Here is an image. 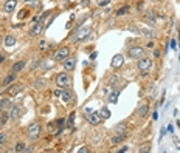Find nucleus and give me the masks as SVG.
Segmentation results:
<instances>
[{
    "instance_id": "obj_25",
    "label": "nucleus",
    "mask_w": 180,
    "mask_h": 153,
    "mask_svg": "<svg viewBox=\"0 0 180 153\" xmlns=\"http://www.w3.org/2000/svg\"><path fill=\"white\" fill-rule=\"evenodd\" d=\"M39 47H41V50H42V51H47V50H48V43H47L45 40H42V42L39 43Z\"/></svg>"
},
{
    "instance_id": "obj_34",
    "label": "nucleus",
    "mask_w": 180,
    "mask_h": 153,
    "mask_svg": "<svg viewBox=\"0 0 180 153\" xmlns=\"http://www.w3.org/2000/svg\"><path fill=\"white\" fill-rule=\"evenodd\" d=\"M25 14H27V10H22V13L19 14V17L22 19V17H25Z\"/></svg>"
},
{
    "instance_id": "obj_21",
    "label": "nucleus",
    "mask_w": 180,
    "mask_h": 153,
    "mask_svg": "<svg viewBox=\"0 0 180 153\" xmlns=\"http://www.w3.org/2000/svg\"><path fill=\"white\" fill-rule=\"evenodd\" d=\"M19 113H20V108H19V107H13V108H11V118H13V119H16V118L19 116Z\"/></svg>"
},
{
    "instance_id": "obj_30",
    "label": "nucleus",
    "mask_w": 180,
    "mask_h": 153,
    "mask_svg": "<svg viewBox=\"0 0 180 153\" xmlns=\"http://www.w3.org/2000/svg\"><path fill=\"white\" fill-rule=\"evenodd\" d=\"M109 2H110V0H100V2H98V5H100V6H106Z\"/></svg>"
},
{
    "instance_id": "obj_36",
    "label": "nucleus",
    "mask_w": 180,
    "mask_h": 153,
    "mask_svg": "<svg viewBox=\"0 0 180 153\" xmlns=\"http://www.w3.org/2000/svg\"><path fill=\"white\" fill-rule=\"evenodd\" d=\"M54 96H61V90H56L54 91Z\"/></svg>"
},
{
    "instance_id": "obj_26",
    "label": "nucleus",
    "mask_w": 180,
    "mask_h": 153,
    "mask_svg": "<svg viewBox=\"0 0 180 153\" xmlns=\"http://www.w3.org/2000/svg\"><path fill=\"white\" fill-rule=\"evenodd\" d=\"M24 150H25V144L24 142H19L16 145V151H24Z\"/></svg>"
},
{
    "instance_id": "obj_19",
    "label": "nucleus",
    "mask_w": 180,
    "mask_h": 153,
    "mask_svg": "<svg viewBox=\"0 0 180 153\" xmlns=\"http://www.w3.org/2000/svg\"><path fill=\"white\" fill-rule=\"evenodd\" d=\"M109 102H110V104H117V102H118V91L109 94Z\"/></svg>"
},
{
    "instance_id": "obj_11",
    "label": "nucleus",
    "mask_w": 180,
    "mask_h": 153,
    "mask_svg": "<svg viewBox=\"0 0 180 153\" xmlns=\"http://www.w3.org/2000/svg\"><path fill=\"white\" fill-rule=\"evenodd\" d=\"M75 65H76V60H75L73 57H67V59L64 60V68H65L67 71H71V70L75 68Z\"/></svg>"
},
{
    "instance_id": "obj_37",
    "label": "nucleus",
    "mask_w": 180,
    "mask_h": 153,
    "mask_svg": "<svg viewBox=\"0 0 180 153\" xmlns=\"http://www.w3.org/2000/svg\"><path fill=\"white\" fill-rule=\"evenodd\" d=\"M124 151H127V147H123V148L120 150V153H124Z\"/></svg>"
},
{
    "instance_id": "obj_12",
    "label": "nucleus",
    "mask_w": 180,
    "mask_h": 153,
    "mask_svg": "<svg viewBox=\"0 0 180 153\" xmlns=\"http://www.w3.org/2000/svg\"><path fill=\"white\" fill-rule=\"evenodd\" d=\"M16 5H17L16 0H8V2L5 3V6H3V11L5 13H13L16 10Z\"/></svg>"
},
{
    "instance_id": "obj_20",
    "label": "nucleus",
    "mask_w": 180,
    "mask_h": 153,
    "mask_svg": "<svg viewBox=\"0 0 180 153\" xmlns=\"http://www.w3.org/2000/svg\"><path fill=\"white\" fill-rule=\"evenodd\" d=\"M148 110H149V107L144 104V105H141V107H140V110H138V114H140V116H146V114H148Z\"/></svg>"
},
{
    "instance_id": "obj_13",
    "label": "nucleus",
    "mask_w": 180,
    "mask_h": 153,
    "mask_svg": "<svg viewBox=\"0 0 180 153\" xmlns=\"http://www.w3.org/2000/svg\"><path fill=\"white\" fill-rule=\"evenodd\" d=\"M22 88H24V85H22V84H14V85L8 90V93H10V94H17V93H20V91H22Z\"/></svg>"
},
{
    "instance_id": "obj_10",
    "label": "nucleus",
    "mask_w": 180,
    "mask_h": 153,
    "mask_svg": "<svg viewBox=\"0 0 180 153\" xmlns=\"http://www.w3.org/2000/svg\"><path fill=\"white\" fill-rule=\"evenodd\" d=\"M126 138H127V131H126V130H121L120 133H117V134L112 138V142H114V144H118V142H121V141L126 139Z\"/></svg>"
},
{
    "instance_id": "obj_35",
    "label": "nucleus",
    "mask_w": 180,
    "mask_h": 153,
    "mask_svg": "<svg viewBox=\"0 0 180 153\" xmlns=\"http://www.w3.org/2000/svg\"><path fill=\"white\" fill-rule=\"evenodd\" d=\"M174 144L177 145V148H180V141H177V139H174Z\"/></svg>"
},
{
    "instance_id": "obj_23",
    "label": "nucleus",
    "mask_w": 180,
    "mask_h": 153,
    "mask_svg": "<svg viewBox=\"0 0 180 153\" xmlns=\"http://www.w3.org/2000/svg\"><path fill=\"white\" fill-rule=\"evenodd\" d=\"M14 79H16V73H13L11 76H8V77L5 79V82H3V85H10V84H11V82H13Z\"/></svg>"
},
{
    "instance_id": "obj_22",
    "label": "nucleus",
    "mask_w": 180,
    "mask_h": 153,
    "mask_svg": "<svg viewBox=\"0 0 180 153\" xmlns=\"http://www.w3.org/2000/svg\"><path fill=\"white\" fill-rule=\"evenodd\" d=\"M126 13H129V6H121V8L117 11V16H124Z\"/></svg>"
},
{
    "instance_id": "obj_39",
    "label": "nucleus",
    "mask_w": 180,
    "mask_h": 153,
    "mask_svg": "<svg viewBox=\"0 0 180 153\" xmlns=\"http://www.w3.org/2000/svg\"><path fill=\"white\" fill-rule=\"evenodd\" d=\"M178 40H180V34H178Z\"/></svg>"
},
{
    "instance_id": "obj_15",
    "label": "nucleus",
    "mask_w": 180,
    "mask_h": 153,
    "mask_svg": "<svg viewBox=\"0 0 180 153\" xmlns=\"http://www.w3.org/2000/svg\"><path fill=\"white\" fill-rule=\"evenodd\" d=\"M10 107V101L6 99V97H3V99H0V111H3V110H6Z\"/></svg>"
},
{
    "instance_id": "obj_28",
    "label": "nucleus",
    "mask_w": 180,
    "mask_h": 153,
    "mask_svg": "<svg viewBox=\"0 0 180 153\" xmlns=\"http://www.w3.org/2000/svg\"><path fill=\"white\" fill-rule=\"evenodd\" d=\"M6 121H8V114H2V118H0V124H6Z\"/></svg>"
},
{
    "instance_id": "obj_29",
    "label": "nucleus",
    "mask_w": 180,
    "mask_h": 153,
    "mask_svg": "<svg viewBox=\"0 0 180 153\" xmlns=\"http://www.w3.org/2000/svg\"><path fill=\"white\" fill-rule=\"evenodd\" d=\"M73 121H75V113H71L70 118H68V125H70V127H73Z\"/></svg>"
},
{
    "instance_id": "obj_1",
    "label": "nucleus",
    "mask_w": 180,
    "mask_h": 153,
    "mask_svg": "<svg viewBox=\"0 0 180 153\" xmlns=\"http://www.w3.org/2000/svg\"><path fill=\"white\" fill-rule=\"evenodd\" d=\"M90 34H92V28H90V27H82V28H79V30L75 31L71 40H73V42H82V40H85Z\"/></svg>"
},
{
    "instance_id": "obj_14",
    "label": "nucleus",
    "mask_w": 180,
    "mask_h": 153,
    "mask_svg": "<svg viewBox=\"0 0 180 153\" xmlns=\"http://www.w3.org/2000/svg\"><path fill=\"white\" fill-rule=\"evenodd\" d=\"M61 99H62L64 102H70V101H71V93L67 91V90L61 91Z\"/></svg>"
},
{
    "instance_id": "obj_17",
    "label": "nucleus",
    "mask_w": 180,
    "mask_h": 153,
    "mask_svg": "<svg viewBox=\"0 0 180 153\" xmlns=\"http://www.w3.org/2000/svg\"><path fill=\"white\" fill-rule=\"evenodd\" d=\"M100 114H101V118H103V119H109V118H110V111H109V108H106V107H103V108H101Z\"/></svg>"
},
{
    "instance_id": "obj_24",
    "label": "nucleus",
    "mask_w": 180,
    "mask_h": 153,
    "mask_svg": "<svg viewBox=\"0 0 180 153\" xmlns=\"http://www.w3.org/2000/svg\"><path fill=\"white\" fill-rule=\"evenodd\" d=\"M5 142H6V134H5V133H0V148L3 147Z\"/></svg>"
},
{
    "instance_id": "obj_32",
    "label": "nucleus",
    "mask_w": 180,
    "mask_h": 153,
    "mask_svg": "<svg viewBox=\"0 0 180 153\" xmlns=\"http://www.w3.org/2000/svg\"><path fill=\"white\" fill-rule=\"evenodd\" d=\"M78 151H79V153H87V151H88V148H85V147H81Z\"/></svg>"
},
{
    "instance_id": "obj_38",
    "label": "nucleus",
    "mask_w": 180,
    "mask_h": 153,
    "mask_svg": "<svg viewBox=\"0 0 180 153\" xmlns=\"http://www.w3.org/2000/svg\"><path fill=\"white\" fill-rule=\"evenodd\" d=\"M3 60H5V59H3V56H2V54H0V64H2Z\"/></svg>"
},
{
    "instance_id": "obj_16",
    "label": "nucleus",
    "mask_w": 180,
    "mask_h": 153,
    "mask_svg": "<svg viewBox=\"0 0 180 153\" xmlns=\"http://www.w3.org/2000/svg\"><path fill=\"white\" fill-rule=\"evenodd\" d=\"M14 43H16V37L14 36H6L5 37V45L6 47H13Z\"/></svg>"
},
{
    "instance_id": "obj_7",
    "label": "nucleus",
    "mask_w": 180,
    "mask_h": 153,
    "mask_svg": "<svg viewBox=\"0 0 180 153\" xmlns=\"http://www.w3.org/2000/svg\"><path fill=\"white\" fill-rule=\"evenodd\" d=\"M101 119H103L101 114H100V113H93V111L90 113V116H88V122L92 124V125H98V124L101 122Z\"/></svg>"
},
{
    "instance_id": "obj_33",
    "label": "nucleus",
    "mask_w": 180,
    "mask_h": 153,
    "mask_svg": "<svg viewBox=\"0 0 180 153\" xmlns=\"http://www.w3.org/2000/svg\"><path fill=\"white\" fill-rule=\"evenodd\" d=\"M56 122H58V125H59V127H62V125H64V122H65V121H64V119H58V121H56Z\"/></svg>"
},
{
    "instance_id": "obj_40",
    "label": "nucleus",
    "mask_w": 180,
    "mask_h": 153,
    "mask_svg": "<svg viewBox=\"0 0 180 153\" xmlns=\"http://www.w3.org/2000/svg\"><path fill=\"white\" fill-rule=\"evenodd\" d=\"M178 31H180V25H178Z\"/></svg>"
},
{
    "instance_id": "obj_8",
    "label": "nucleus",
    "mask_w": 180,
    "mask_h": 153,
    "mask_svg": "<svg viewBox=\"0 0 180 153\" xmlns=\"http://www.w3.org/2000/svg\"><path fill=\"white\" fill-rule=\"evenodd\" d=\"M42 31H44V25H42V22H41V23H36V25L30 30V36H33V37H34V36H39Z\"/></svg>"
},
{
    "instance_id": "obj_31",
    "label": "nucleus",
    "mask_w": 180,
    "mask_h": 153,
    "mask_svg": "<svg viewBox=\"0 0 180 153\" xmlns=\"http://www.w3.org/2000/svg\"><path fill=\"white\" fill-rule=\"evenodd\" d=\"M146 151H149V145H143L140 148V153H146Z\"/></svg>"
},
{
    "instance_id": "obj_9",
    "label": "nucleus",
    "mask_w": 180,
    "mask_h": 153,
    "mask_svg": "<svg viewBox=\"0 0 180 153\" xmlns=\"http://www.w3.org/2000/svg\"><path fill=\"white\" fill-rule=\"evenodd\" d=\"M123 64H124V57H123L121 54L114 56V59H112V67H114V68H120Z\"/></svg>"
},
{
    "instance_id": "obj_3",
    "label": "nucleus",
    "mask_w": 180,
    "mask_h": 153,
    "mask_svg": "<svg viewBox=\"0 0 180 153\" xmlns=\"http://www.w3.org/2000/svg\"><path fill=\"white\" fill-rule=\"evenodd\" d=\"M56 85H58L59 88H67V87L70 85V77H68L65 73L58 74V77H56Z\"/></svg>"
},
{
    "instance_id": "obj_4",
    "label": "nucleus",
    "mask_w": 180,
    "mask_h": 153,
    "mask_svg": "<svg viewBox=\"0 0 180 153\" xmlns=\"http://www.w3.org/2000/svg\"><path fill=\"white\" fill-rule=\"evenodd\" d=\"M151 67H152V60L149 57H140L138 59V68L141 71H148Z\"/></svg>"
},
{
    "instance_id": "obj_18",
    "label": "nucleus",
    "mask_w": 180,
    "mask_h": 153,
    "mask_svg": "<svg viewBox=\"0 0 180 153\" xmlns=\"http://www.w3.org/2000/svg\"><path fill=\"white\" fill-rule=\"evenodd\" d=\"M24 67H25V62H22V60H20V62H17V64L13 67V73H19Z\"/></svg>"
},
{
    "instance_id": "obj_27",
    "label": "nucleus",
    "mask_w": 180,
    "mask_h": 153,
    "mask_svg": "<svg viewBox=\"0 0 180 153\" xmlns=\"http://www.w3.org/2000/svg\"><path fill=\"white\" fill-rule=\"evenodd\" d=\"M141 33L146 34L148 37H154V31H151V30H141Z\"/></svg>"
},
{
    "instance_id": "obj_2",
    "label": "nucleus",
    "mask_w": 180,
    "mask_h": 153,
    "mask_svg": "<svg viewBox=\"0 0 180 153\" xmlns=\"http://www.w3.org/2000/svg\"><path fill=\"white\" fill-rule=\"evenodd\" d=\"M39 134H41V125L37 122H31L30 127H28V138L34 141V139L39 138Z\"/></svg>"
},
{
    "instance_id": "obj_5",
    "label": "nucleus",
    "mask_w": 180,
    "mask_h": 153,
    "mask_svg": "<svg viewBox=\"0 0 180 153\" xmlns=\"http://www.w3.org/2000/svg\"><path fill=\"white\" fill-rule=\"evenodd\" d=\"M68 54H70V50H68L67 47L59 48V50L56 51V54H54V60H65V59L68 57Z\"/></svg>"
},
{
    "instance_id": "obj_6",
    "label": "nucleus",
    "mask_w": 180,
    "mask_h": 153,
    "mask_svg": "<svg viewBox=\"0 0 180 153\" xmlns=\"http://www.w3.org/2000/svg\"><path fill=\"white\" fill-rule=\"evenodd\" d=\"M129 56H131V57H134V59H140V57H143V56H144V50H143V48H140V47H134V48H131V50H129Z\"/></svg>"
}]
</instances>
